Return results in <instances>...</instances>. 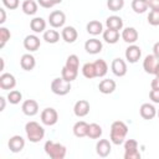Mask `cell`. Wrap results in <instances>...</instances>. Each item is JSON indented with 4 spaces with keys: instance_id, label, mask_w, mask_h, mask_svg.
Returning a JSON list of instances; mask_svg holds the SVG:
<instances>
[{
    "instance_id": "1",
    "label": "cell",
    "mask_w": 159,
    "mask_h": 159,
    "mask_svg": "<svg viewBox=\"0 0 159 159\" xmlns=\"http://www.w3.org/2000/svg\"><path fill=\"white\" fill-rule=\"evenodd\" d=\"M128 133V127L122 120H116L111 125V142L116 145H120L124 143V139Z\"/></svg>"
},
{
    "instance_id": "2",
    "label": "cell",
    "mask_w": 159,
    "mask_h": 159,
    "mask_svg": "<svg viewBox=\"0 0 159 159\" xmlns=\"http://www.w3.org/2000/svg\"><path fill=\"white\" fill-rule=\"evenodd\" d=\"M25 132H26L27 139L31 143H39L45 137V129H43V127L40 125V123H37L35 120H31V122H27L26 123Z\"/></svg>"
},
{
    "instance_id": "3",
    "label": "cell",
    "mask_w": 159,
    "mask_h": 159,
    "mask_svg": "<svg viewBox=\"0 0 159 159\" xmlns=\"http://www.w3.org/2000/svg\"><path fill=\"white\" fill-rule=\"evenodd\" d=\"M43 149H45V153L52 159H63L67 153V149L63 144L53 140H47L43 145Z\"/></svg>"
},
{
    "instance_id": "4",
    "label": "cell",
    "mask_w": 159,
    "mask_h": 159,
    "mask_svg": "<svg viewBox=\"0 0 159 159\" xmlns=\"http://www.w3.org/2000/svg\"><path fill=\"white\" fill-rule=\"evenodd\" d=\"M51 91L57 96H66L71 91V82L65 81L62 77H57L51 82Z\"/></svg>"
},
{
    "instance_id": "5",
    "label": "cell",
    "mask_w": 159,
    "mask_h": 159,
    "mask_svg": "<svg viewBox=\"0 0 159 159\" xmlns=\"http://www.w3.org/2000/svg\"><path fill=\"white\" fill-rule=\"evenodd\" d=\"M58 120V113L55 108H45L42 112H41V122L45 124V125H55Z\"/></svg>"
},
{
    "instance_id": "6",
    "label": "cell",
    "mask_w": 159,
    "mask_h": 159,
    "mask_svg": "<svg viewBox=\"0 0 159 159\" xmlns=\"http://www.w3.org/2000/svg\"><path fill=\"white\" fill-rule=\"evenodd\" d=\"M66 22V15L63 11L60 10H55L48 15V24L53 27V29H58L62 27Z\"/></svg>"
},
{
    "instance_id": "7",
    "label": "cell",
    "mask_w": 159,
    "mask_h": 159,
    "mask_svg": "<svg viewBox=\"0 0 159 159\" xmlns=\"http://www.w3.org/2000/svg\"><path fill=\"white\" fill-rule=\"evenodd\" d=\"M89 109H91V106L88 103V101L86 99H80L75 103V107H73V113L76 117L78 118H82V117H86L88 113H89Z\"/></svg>"
},
{
    "instance_id": "8",
    "label": "cell",
    "mask_w": 159,
    "mask_h": 159,
    "mask_svg": "<svg viewBox=\"0 0 159 159\" xmlns=\"http://www.w3.org/2000/svg\"><path fill=\"white\" fill-rule=\"evenodd\" d=\"M124 55H125V60H127L129 63H135V62L140 58V56H142V50H140L139 46L132 43L130 46L127 47Z\"/></svg>"
},
{
    "instance_id": "9",
    "label": "cell",
    "mask_w": 159,
    "mask_h": 159,
    "mask_svg": "<svg viewBox=\"0 0 159 159\" xmlns=\"http://www.w3.org/2000/svg\"><path fill=\"white\" fill-rule=\"evenodd\" d=\"M111 68L117 77H123L127 73V63L122 58H114L111 63Z\"/></svg>"
},
{
    "instance_id": "10",
    "label": "cell",
    "mask_w": 159,
    "mask_h": 159,
    "mask_svg": "<svg viewBox=\"0 0 159 159\" xmlns=\"http://www.w3.org/2000/svg\"><path fill=\"white\" fill-rule=\"evenodd\" d=\"M112 142L107 140V139H99L96 144V152L99 157L102 158H106L111 154V150H112Z\"/></svg>"
},
{
    "instance_id": "11",
    "label": "cell",
    "mask_w": 159,
    "mask_h": 159,
    "mask_svg": "<svg viewBox=\"0 0 159 159\" xmlns=\"http://www.w3.org/2000/svg\"><path fill=\"white\" fill-rule=\"evenodd\" d=\"M102 47H103L102 42H101L98 39H96V37L89 39V40H87V41L84 42V50H86L88 53H91V55H97V53H99V52L102 51Z\"/></svg>"
},
{
    "instance_id": "12",
    "label": "cell",
    "mask_w": 159,
    "mask_h": 159,
    "mask_svg": "<svg viewBox=\"0 0 159 159\" xmlns=\"http://www.w3.org/2000/svg\"><path fill=\"white\" fill-rule=\"evenodd\" d=\"M21 109H22V113L25 116L32 117V116L37 114V112H39V103L35 99H26L22 103Z\"/></svg>"
},
{
    "instance_id": "13",
    "label": "cell",
    "mask_w": 159,
    "mask_h": 159,
    "mask_svg": "<svg viewBox=\"0 0 159 159\" xmlns=\"http://www.w3.org/2000/svg\"><path fill=\"white\" fill-rule=\"evenodd\" d=\"M9 149L12 152V153H19L24 149L25 147V139L21 137V135H12L10 139H9Z\"/></svg>"
},
{
    "instance_id": "14",
    "label": "cell",
    "mask_w": 159,
    "mask_h": 159,
    "mask_svg": "<svg viewBox=\"0 0 159 159\" xmlns=\"http://www.w3.org/2000/svg\"><path fill=\"white\" fill-rule=\"evenodd\" d=\"M139 113L143 119L150 120L157 116V108L150 103H143L139 108Z\"/></svg>"
},
{
    "instance_id": "15",
    "label": "cell",
    "mask_w": 159,
    "mask_h": 159,
    "mask_svg": "<svg viewBox=\"0 0 159 159\" xmlns=\"http://www.w3.org/2000/svg\"><path fill=\"white\" fill-rule=\"evenodd\" d=\"M40 45H41V41L36 35H27L24 39V47L30 52H34V51L39 50Z\"/></svg>"
},
{
    "instance_id": "16",
    "label": "cell",
    "mask_w": 159,
    "mask_h": 159,
    "mask_svg": "<svg viewBox=\"0 0 159 159\" xmlns=\"http://www.w3.org/2000/svg\"><path fill=\"white\" fill-rule=\"evenodd\" d=\"M158 63H159V58H157L154 55H148V56H145V58L143 61V68L147 73L154 75V71H155V67Z\"/></svg>"
},
{
    "instance_id": "17",
    "label": "cell",
    "mask_w": 159,
    "mask_h": 159,
    "mask_svg": "<svg viewBox=\"0 0 159 159\" xmlns=\"http://www.w3.org/2000/svg\"><path fill=\"white\" fill-rule=\"evenodd\" d=\"M16 86V80L11 73H2L0 76V88L1 89H12Z\"/></svg>"
},
{
    "instance_id": "18",
    "label": "cell",
    "mask_w": 159,
    "mask_h": 159,
    "mask_svg": "<svg viewBox=\"0 0 159 159\" xmlns=\"http://www.w3.org/2000/svg\"><path fill=\"white\" fill-rule=\"evenodd\" d=\"M61 36L62 39L67 42V43H72L77 40L78 37V32L77 30L73 27V26H66L62 29V32H61Z\"/></svg>"
},
{
    "instance_id": "19",
    "label": "cell",
    "mask_w": 159,
    "mask_h": 159,
    "mask_svg": "<svg viewBox=\"0 0 159 159\" xmlns=\"http://www.w3.org/2000/svg\"><path fill=\"white\" fill-rule=\"evenodd\" d=\"M116 87H117L116 82H114L113 80H111V78L102 80V81L99 82V84H98V89H99V92L103 93V94L113 93L114 89H116Z\"/></svg>"
},
{
    "instance_id": "20",
    "label": "cell",
    "mask_w": 159,
    "mask_h": 159,
    "mask_svg": "<svg viewBox=\"0 0 159 159\" xmlns=\"http://www.w3.org/2000/svg\"><path fill=\"white\" fill-rule=\"evenodd\" d=\"M20 66L25 71H31L36 66V60L31 53H25L20 58Z\"/></svg>"
},
{
    "instance_id": "21",
    "label": "cell",
    "mask_w": 159,
    "mask_h": 159,
    "mask_svg": "<svg viewBox=\"0 0 159 159\" xmlns=\"http://www.w3.org/2000/svg\"><path fill=\"white\" fill-rule=\"evenodd\" d=\"M88 123L84 122V120H78L73 125V134L77 137V138H83V137H87V132H88Z\"/></svg>"
},
{
    "instance_id": "22",
    "label": "cell",
    "mask_w": 159,
    "mask_h": 159,
    "mask_svg": "<svg viewBox=\"0 0 159 159\" xmlns=\"http://www.w3.org/2000/svg\"><path fill=\"white\" fill-rule=\"evenodd\" d=\"M122 39L127 43H134L138 40V31L134 27H125L122 31Z\"/></svg>"
},
{
    "instance_id": "23",
    "label": "cell",
    "mask_w": 159,
    "mask_h": 159,
    "mask_svg": "<svg viewBox=\"0 0 159 159\" xmlns=\"http://www.w3.org/2000/svg\"><path fill=\"white\" fill-rule=\"evenodd\" d=\"M106 26H107V29H112V30L119 31L123 27V20H122L120 16H117V15L108 16L107 20H106Z\"/></svg>"
},
{
    "instance_id": "24",
    "label": "cell",
    "mask_w": 159,
    "mask_h": 159,
    "mask_svg": "<svg viewBox=\"0 0 159 159\" xmlns=\"http://www.w3.org/2000/svg\"><path fill=\"white\" fill-rule=\"evenodd\" d=\"M86 30H87V32H88L89 35L97 36V35H99V34L103 32V25H102V22L98 21V20H92V21H89V22L87 24Z\"/></svg>"
},
{
    "instance_id": "25",
    "label": "cell",
    "mask_w": 159,
    "mask_h": 159,
    "mask_svg": "<svg viewBox=\"0 0 159 159\" xmlns=\"http://www.w3.org/2000/svg\"><path fill=\"white\" fill-rule=\"evenodd\" d=\"M30 27L34 32L40 34V32H45L46 29V21L42 17H34L30 21Z\"/></svg>"
},
{
    "instance_id": "26",
    "label": "cell",
    "mask_w": 159,
    "mask_h": 159,
    "mask_svg": "<svg viewBox=\"0 0 159 159\" xmlns=\"http://www.w3.org/2000/svg\"><path fill=\"white\" fill-rule=\"evenodd\" d=\"M94 70H96V77H104L108 72V65L104 60L99 58V60H96L94 62Z\"/></svg>"
},
{
    "instance_id": "27",
    "label": "cell",
    "mask_w": 159,
    "mask_h": 159,
    "mask_svg": "<svg viewBox=\"0 0 159 159\" xmlns=\"http://www.w3.org/2000/svg\"><path fill=\"white\" fill-rule=\"evenodd\" d=\"M102 34H103V40H104L107 43L113 45V43H116V42L119 40V31H117V30L107 29V30H104Z\"/></svg>"
},
{
    "instance_id": "28",
    "label": "cell",
    "mask_w": 159,
    "mask_h": 159,
    "mask_svg": "<svg viewBox=\"0 0 159 159\" xmlns=\"http://www.w3.org/2000/svg\"><path fill=\"white\" fill-rule=\"evenodd\" d=\"M21 9L26 15H35L37 12V2L34 0H25L21 5Z\"/></svg>"
},
{
    "instance_id": "29",
    "label": "cell",
    "mask_w": 159,
    "mask_h": 159,
    "mask_svg": "<svg viewBox=\"0 0 159 159\" xmlns=\"http://www.w3.org/2000/svg\"><path fill=\"white\" fill-rule=\"evenodd\" d=\"M103 130H102V127L97 123H91L88 125V132H87V137L91 138V139H98L101 135H102Z\"/></svg>"
},
{
    "instance_id": "30",
    "label": "cell",
    "mask_w": 159,
    "mask_h": 159,
    "mask_svg": "<svg viewBox=\"0 0 159 159\" xmlns=\"http://www.w3.org/2000/svg\"><path fill=\"white\" fill-rule=\"evenodd\" d=\"M148 0H133L132 1V9L137 14H143L148 10Z\"/></svg>"
},
{
    "instance_id": "31",
    "label": "cell",
    "mask_w": 159,
    "mask_h": 159,
    "mask_svg": "<svg viewBox=\"0 0 159 159\" xmlns=\"http://www.w3.org/2000/svg\"><path fill=\"white\" fill-rule=\"evenodd\" d=\"M77 75H78V71L71 70V68H68V67H66V66H63V68H62V71H61V77H62L65 81H67V82L75 81V80L77 78Z\"/></svg>"
},
{
    "instance_id": "32",
    "label": "cell",
    "mask_w": 159,
    "mask_h": 159,
    "mask_svg": "<svg viewBox=\"0 0 159 159\" xmlns=\"http://www.w3.org/2000/svg\"><path fill=\"white\" fill-rule=\"evenodd\" d=\"M82 75L88 78V80H92L96 77V70H94V63L93 62H87L82 66Z\"/></svg>"
},
{
    "instance_id": "33",
    "label": "cell",
    "mask_w": 159,
    "mask_h": 159,
    "mask_svg": "<svg viewBox=\"0 0 159 159\" xmlns=\"http://www.w3.org/2000/svg\"><path fill=\"white\" fill-rule=\"evenodd\" d=\"M43 40L47 43H56L60 40V34L56 30H46L43 32Z\"/></svg>"
},
{
    "instance_id": "34",
    "label": "cell",
    "mask_w": 159,
    "mask_h": 159,
    "mask_svg": "<svg viewBox=\"0 0 159 159\" xmlns=\"http://www.w3.org/2000/svg\"><path fill=\"white\" fill-rule=\"evenodd\" d=\"M66 67L71 68V70H76L78 71V67H80V60H78V56L77 55H70L66 60Z\"/></svg>"
},
{
    "instance_id": "35",
    "label": "cell",
    "mask_w": 159,
    "mask_h": 159,
    "mask_svg": "<svg viewBox=\"0 0 159 159\" xmlns=\"http://www.w3.org/2000/svg\"><path fill=\"white\" fill-rule=\"evenodd\" d=\"M21 99H22V93L20 91H17V89H12L7 94V101L11 104H17V103L21 102Z\"/></svg>"
},
{
    "instance_id": "36",
    "label": "cell",
    "mask_w": 159,
    "mask_h": 159,
    "mask_svg": "<svg viewBox=\"0 0 159 159\" xmlns=\"http://www.w3.org/2000/svg\"><path fill=\"white\" fill-rule=\"evenodd\" d=\"M124 6V0H107V7L111 11H119Z\"/></svg>"
},
{
    "instance_id": "37",
    "label": "cell",
    "mask_w": 159,
    "mask_h": 159,
    "mask_svg": "<svg viewBox=\"0 0 159 159\" xmlns=\"http://www.w3.org/2000/svg\"><path fill=\"white\" fill-rule=\"evenodd\" d=\"M10 37H11V34H10V31L6 29V27H0V48H2L4 46H5V43L10 40Z\"/></svg>"
},
{
    "instance_id": "38",
    "label": "cell",
    "mask_w": 159,
    "mask_h": 159,
    "mask_svg": "<svg viewBox=\"0 0 159 159\" xmlns=\"http://www.w3.org/2000/svg\"><path fill=\"white\" fill-rule=\"evenodd\" d=\"M148 22L152 26H158L159 25V11L150 10V12L148 14Z\"/></svg>"
},
{
    "instance_id": "39",
    "label": "cell",
    "mask_w": 159,
    "mask_h": 159,
    "mask_svg": "<svg viewBox=\"0 0 159 159\" xmlns=\"http://www.w3.org/2000/svg\"><path fill=\"white\" fill-rule=\"evenodd\" d=\"M134 149H138V142L134 139H127L124 142V152H129Z\"/></svg>"
},
{
    "instance_id": "40",
    "label": "cell",
    "mask_w": 159,
    "mask_h": 159,
    "mask_svg": "<svg viewBox=\"0 0 159 159\" xmlns=\"http://www.w3.org/2000/svg\"><path fill=\"white\" fill-rule=\"evenodd\" d=\"M2 4H4V6H5L6 9H9V10H15V9L19 7L20 1H19V0H2Z\"/></svg>"
},
{
    "instance_id": "41",
    "label": "cell",
    "mask_w": 159,
    "mask_h": 159,
    "mask_svg": "<svg viewBox=\"0 0 159 159\" xmlns=\"http://www.w3.org/2000/svg\"><path fill=\"white\" fill-rule=\"evenodd\" d=\"M140 153L138 149L134 150H129V152H124V159H140Z\"/></svg>"
},
{
    "instance_id": "42",
    "label": "cell",
    "mask_w": 159,
    "mask_h": 159,
    "mask_svg": "<svg viewBox=\"0 0 159 159\" xmlns=\"http://www.w3.org/2000/svg\"><path fill=\"white\" fill-rule=\"evenodd\" d=\"M149 98L152 99L153 103H159V91L158 89H150Z\"/></svg>"
},
{
    "instance_id": "43",
    "label": "cell",
    "mask_w": 159,
    "mask_h": 159,
    "mask_svg": "<svg viewBox=\"0 0 159 159\" xmlns=\"http://www.w3.org/2000/svg\"><path fill=\"white\" fill-rule=\"evenodd\" d=\"M37 4L42 7H45V9H50V7L53 6L52 0H37Z\"/></svg>"
},
{
    "instance_id": "44",
    "label": "cell",
    "mask_w": 159,
    "mask_h": 159,
    "mask_svg": "<svg viewBox=\"0 0 159 159\" xmlns=\"http://www.w3.org/2000/svg\"><path fill=\"white\" fill-rule=\"evenodd\" d=\"M148 5H149L150 10L159 11V0H148Z\"/></svg>"
},
{
    "instance_id": "45",
    "label": "cell",
    "mask_w": 159,
    "mask_h": 159,
    "mask_svg": "<svg viewBox=\"0 0 159 159\" xmlns=\"http://www.w3.org/2000/svg\"><path fill=\"white\" fill-rule=\"evenodd\" d=\"M150 87H152V89H158L159 91V77H155L150 82Z\"/></svg>"
},
{
    "instance_id": "46",
    "label": "cell",
    "mask_w": 159,
    "mask_h": 159,
    "mask_svg": "<svg viewBox=\"0 0 159 159\" xmlns=\"http://www.w3.org/2000/svg\"><path fill=\"white\" fill-rule=\"evenodd\" d=\"M153 55H154L157 58H159V41L155 42L154 46H153Z\"/></svg>"
},
{
    "instance_id": "47",
    "label": "cell",
    "mask_w": 159,
    "mask_h": 159,
    "mask_svg": "<svg viewBox=\"0 0 159 159\" xmlns=\"http://www.w3.org/2000/svg\"><path fill=\"white\" fill-rule=\"evenodd\" d=\"M0 15H1V17H0V24L2 25L5 21H6V12H5V9H0Z\"/></svg>"
},
{
    "instance_id": "48",
    "label": "cell",
    "mask_w": 159,
    "mask_h": 159,
    "mask_svg": "<svg viewBox=\"0 0 159 159\" xmlns=\"http://www.w3.org/2000/svg\"><path fill=\"white\" fill-rule=\"evenodd\" d=\"M0 102H1L0 111H4V109H5V97H0Z\"/></svg>"
},
{
    "instance_id": "49",
    "label": "cell",
    "mask_w": 159,
    "mask_h": 159,
    "mask_svg": "<svg viewBox=\"0 0 159 159\" xmlns=\"http://www.w3.org/2000/svg\"><path fill=\"white\" fill-rule=\"evenodd\" d=\"M154 75H155V77H159V63H158V65H157V67H155Z\"/></svg>"
},
{
    "instance_id": "50",
    "label": "cell",
    "mask_w": 159,
    "mask_h": 159,
    "mask_svg": "<svg viewBox=\"0 0 159 159\" xmlns=\"http://www.w3.org/2000/svg\"><path fill=\"white\" fill-rule=\"evenodd\" d=\"M52 2H53V5H56V4H61L62 0H52Z\"/></svg>"
},
{
    "instance_id": "51",
    "label": "cell",
    "mask_w": 159,
    "mask_h": 159,
    "mask_svg": "<svg viewBox=\"0 0 159 159\" xmlns=\"http://www.w3.org/2000/svg\"><path fill=\"white\" fill-rule=\"evenodd\" d=\"M157 116H158V118H159V109L157 111Z\"/></svg>"
}]
</instances>
